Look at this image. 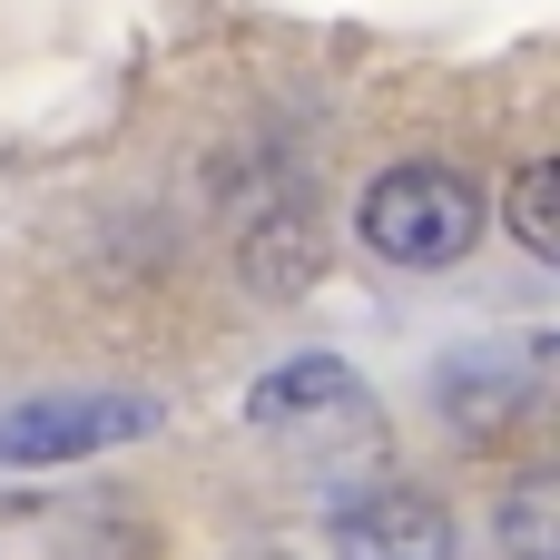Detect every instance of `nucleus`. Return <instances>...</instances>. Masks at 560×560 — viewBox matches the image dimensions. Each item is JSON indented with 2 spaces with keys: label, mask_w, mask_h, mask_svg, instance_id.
<instances>
[{
  "label": "nucleus",
  "mask_w": 560,
  "mask_h": 560,
  "mask_svg": "<svg viewBox=\"0 0 560 560\" xmlns=\"http://www.w3.org/2000/svg\"><path fill=\"white\" fill-rule=\"evenodd\" d=\"M482 226H492L482 187H472L463 167H443V158H404V167H384V177L354 197L364 256H384V266H404V276L463 266V256L482 246Z\"/></svg>",
  "instance_id": "1"
},
{
  "label": "nucleus",
  "mask_w": 560,
  "mask_h": 560,
  "mask_svg": "<svg viewBox=\"0 0 560 560\" xmlns=\"http://www.w3.org/2000/svg\"><path fill=\"white\" fill-rule=\"evenodd\" d=\"M158 423H167V404H148V394H30V404L0 413V463L10 472H49V463L138 443Z\"/></svg>",
  "instance_id": "2"
},
{
  "label": "nucleus",
  "mask_w": 560,
  "mask_h": 560,
  "mask_svg": "<svg viewBox=\"0 0 560 560\" xmlns=\"http://www.w3.org/2000/svg\"><path fill=\"white\" fill-rule=\"evenodd\" d=\"M325 541L335 560H453V512L413 482H374V492L335 502Z\"/></svg>",
  "instance_id": "3"
},
{
  "label": "nucleus",
  "mask_w": 560,
  "mask_h": 560,
  "mask_svg": "<svg viewBox=\"0 0 560 560\" xmlns=\"http://www.w3.org/2000/svg\"><path fill=\"white\" fill-rule=\"evenodd\" d=\"M492 532H502V551H512V560H560V472H551V463H532V472L502 492Z\"/></svg>",
  "instance_id": "4"
},
{
  "label": "nucleus",
  "mask_w": 560,
  "mask_h": 560,
  "mask_svg": "<svg viewBox=\"0 0 560 560\" xmlns=\"http://www.w3.org/2000/svg\"><path fill=\"white\" fill-rule=\"evenodd\" d=\"M295 404H354V364H345V354H295V364H276V374L246 394V413H256V423L295 413Z\"/></svg>",
  "instance_id": "5"
},
{
  "label": "nucleus",
  "mask_w": 560,
  "mask_h": 560,
  "mask_svg": "<svg viewBox=\"0 0 560 560\" xmlns=\"http://www.w3.org/2000/svg\"><path fill=\"white\" fill-rule=\"evenodd\" d=\"M502 226L522 256H560V167L551 158H522L512 187H502Z\"/></svg>",
  "instance_id": "6"
}]
</instances>
